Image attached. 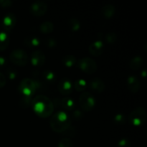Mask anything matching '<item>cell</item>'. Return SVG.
Returning a JSON list of instances; mask_svg holds the SVG:
<instances>
[{
    "label": "cell",
    "instance_id": "1f68e13d",
    "mask_svg": "<svg viewBox=\"0 0 147 147\" xmlns=\"http://www.w3.org/2000/svg\"><path fill=\"white\" fill-rule=\"evenodd\" d=\"M45 44L48 47H55L57 45V42H56V40H55V39L48 38L46 40Z\"/></svg>",
    "mask_w": 147,
    "mask_h": 147
},
{
    "label": "cell",
    "instance_id": "f1b7e54d",
    "mask_svg": "<svg viewBox=\"0 0 147 147\" xmlns=\"http://www.w3.org/2000/svg\"><path fill=\"white\" fill-rule=\"evenodd\" d=\"M7 75L10 80H13L14 79H15L17 78V73L13 68H8L7 70Z\"/></svg>",
    "mask_w": 147,
    "mask_h": 147
},
{
    "label": "cell",
    "instance_id": "e575fe53",
    "mask_svg": "<svg viewBox=\"0 0 147 147\" xmlns=\"http://www.w3.org/2000/svg\"><path fill=\"white\" fill-rule=\"evenodd\" d=\"M6 63H7V60H6L5 57L0 56V67H3L5 65Z\"/></svg>",
    "mask_w": 147,
    "mask_h": 147
},
{
    "label": "cell",
    "instance_id": "5b68a950",
    "mask_svg": "<svg viewBox=\"0 0 147 147\" xmlns=\"http://www.w3.org/2000/svg\"><path fill=\"white\" fill-rule=\"evenodd\" d=\"M96 100L94 96L88 92H84L79 98V105L84 111H91L96 106Z\"/></svg>",
    "mask_w": 147,
    "mask_h": 147
},
{
    "label": "cell",
    "instance_id": "7a4b0ae2",
    "mask_svg": "<svg viewBox=\"0 0 147 147\" xmlns=\"http://www.w3.org/2000/svg\"><path fill=\"white\" fill-rule=\"evenodd\" d=\"M50 125L53 131L63 133L71 126V118L66 112L60 111L53 115L50 119Z\"/></svg>",
    "mask_w": 147,
    "mask_h": 147
},
{
    "label": "cell",
    "instance_id": "ba28073f",
    "mask_svg": "<svg viewBox=\"0 0 147 147\" xmlns=\"http://www.w3.org/2000/svg\"><path fill=\"white\" fill-rule=\"evenodd\" d=\"M47 11V5L45 2L42 1H37L31 4L30 11L34 17H42L45 15Z\"/></svg>",
    "mask_w": 147,
    "mask_h": 147
},
{
    "label": "cell",
    "instance_id": "603a6c76",
    "mask_svg": "<svg viewBox=\"0 0 147 147\" xmlns=\"http://www.w3.org/2000/svg\"><path fill=\"white\" fill-rule=\"evenodd\" d=\"M69 27L73 32L78 31L80 29V22L77 18L73 17L69 21Z\"/></svg>",
    "mask_w": 147,
    "mask_h": 147
},
{
    "label": "cell",
    "instance_id": "8992f818",
    "mask_svg": "<svg viewBox=\"0 0 147 147\" xmlns=\"http://www.w3.org/2000/svg\"><path fill=\"white\" fill-rule=\"evenodd\" d=\"M9 60L17 66H25L28 62V55L24 50L16 49L10 53Z\"/></svg>",
    "mask_w": 147,
    "mask_h": 147
},
{
    "label": "cell",
    "instance_id": "d4e9b609",
    "mask_svg": "<svg viewBox=\"0 0 147 147\" xmlns=\"http://www.w3.org/2000/svg\"><path fill=\"white\" fill-rule=\"evenodd\" d=\"M32 97H30V96H22L20 100V106L24 108V109L30 107L32 106Z\"/></svg>",
    "mask_w": 147,
    "mask_h": 147
},
{
    "label": "cell",
    "instance_id": "9c48e42d",
    "mask_svg": "<svg viewBox=\"0 0 147 147\" xmlns=\"http://www.w3.org/2000/svg\"><path fill=\"white\" fill-rule=\"evenodd\" d=\"M16 22H17V19H16L15 14L13 13H8L7 14H6L2 20L4 32L7 33L11 31L15 26Z\"/></svg>",
    "mask_w": 147,
    "mask_h": 147
},
{
    "label": "cell",
    "instance_id": "30bf717a",
    "mask_svg": "<svg viewBox=\"0 0 147 147\" xmlns=\"http://www.w3.org/2000/svg\"><path fill=\"white\" fill-rule=\"evenodd\" d=\"M30 61L32 65L35 67L42 66L46 61L45 55L41 50H35L31 54Z\"/></svg>",
    "mask_w": 147,
    "mask_h": 147
},
{
    "label": "cell",
    "instance_id": "2e32d148",
    "mask_svg": "<svg viewBox=\"0 0 147 147\" xmlns=\"http://www.w3.org/2000/svg\"><path fill=\"white\" fill-rule=\"evenodd\" d=\"M144 64V59L141 56H135L129 62V67L131 70H137L142 67Z\"/></svg>",
    "mask_w": 147,
    "mask_h": 147
},
{
    "label": "cell",
    "instance_id": "836d02e7",
    "mask_svg": "<svg viewBox=\"0 0 147 147\" xmlns=\"http://www.w3.org/2000/svg\"><path fill=\"white\" fill-rule=\"evenodd\" d=\"M7 83V78L2 73L0 72V88L4 87Z\"/></svg>",
    "mask_w": 147,
    "mask_h": 147
},
{
    "label": "cell",
    "instance_id": "d6a6232c",
    "mask_svg": "<svg viewBox=\"0 0 147 147\" xmlns=\"http://www.w3.org/2000/svg\"><path fill=\"white\" fill-rule=\"evenodd\" d=\"M83 114L80 111L76 110L73 111V118L75 119V120H80L83 118Z\"/></svg>",
    "mask_w": 147,
    "mask_h": 147
},
{
    "label": "cell",
    "instance_id": "52a82bcc",
    "mask_svg": "<svg viewBox=\"0 0 147 147\" xmlns=\"http://www.w3.org/2000/svg\"><path fill=\"white\" fill-rule=\"evenodd\" d=\"M78 67L80 70L88 74H93L96 73L98 69L96 62L88 57L80 58L78 63Z\"/></svg>",
    "mask_w": 147,
    "mask_h": 147
},
{
    "label": "cell",
    "instance_id": "83f0119b",
    "mask_svg": "<svg viewBox=\"0 0 147 147\" xmlns=\"http://www.w3.org/2000/svg\"><path fill=\"white\" fill-rule=\"evenodd\" d=\"M57 147H73V143L68 138H63L59 142Z\"/></svg>",
    "mask_w": 147,
    "mask_h": 147
},
{
    "label": "cell",
    "instance_id": "d6986e66",
    "mask_svg": "<svg viewBox=\"0 0 147 147\" xmlns=\"http://www.w3.org/2000/svg\"><path fill=\"white\" fill-rule=\"evenodd\" d=\"M40 43V40L38 37H34V36H30V37H26L24 40V45L27 47H36L39 46Z\"/></svg>",
    "mask_w": 147,
    "mask_h": 147
},
{
    "label": "cell",
    "instance_id": "484cf974",
    "mask_svg": "<svg viewBox=\"0 0 147 147\" xmlns=\"http://www.w3.org/2000/svg\"><path fill=\"white\" fill-rule=\"evenodd\" d=\"M105 40L109 44H113L116 42L118 40V36L114 32H109L106 35Z\"/></svg>",
    "mask_w": 147,
    "mask_h": 147
},
{
    "label": "cell",
    "instance_id": "ffe728a7",
    "mask_svg": "<svg viewBox=\"0 0 147 147\" xmlns=\"http://www.w3.org/2000/svg\"><path fill=\"white\" fill-rule=\"evenodd\" d=\"M40 30L43 34H50L54 30V24L50 21H45L40 24Z\"/></svg>",
    "mask_w": 147,
    "mask_h": 147
},
{
    "label": "cell",
    "instance_id": "3957f363",
    "mask_svg": "<svg viewBox=\"0 0 147 147\" xmlns=\"http://www.w3.org/2000/svg\"><path fill=\"white\" fill-rule=\"evenodd\" d=\"M37 83L36 80L31 78H24L20 83L18 90L22 96L32 97L37 90Z\"/></svg>",
    "mask_w": 147,
    "mask_h": 147
},
{
    "label": "cell",
    "instance_id": "277c9868",
    "mask_svg": "<svg viewBox=\"0 0 147 147\" xmlns=\"http://www.w3.org/2000/svg\"><path fill=\"white\" fill-rule=\"evenodd\" d=\"M146 120V112L143 107L133 109L129 114V122L134 126H142Z\"/></svg>",
    "mask_w": 147,
    "mask_h": 147
},
{
    "label": "cell",
    "instance_id": "f546056e",
    "mask_svg": "<svg viewBox=\"0 0 147 147\" xmlns=\"http://www.w3.org/2000/svg\"><path fill=\"white\" fill-rule=\"evenodd\" d=\"M118 147H131V142L126 139H122L118 142Z\"/></svg>",
    "mask_w": 147,
    "mask_h": 147
},
{
    "label": "cell",
    "instance_id": "6da1fadb",
    "mask_svg": "<svg viewBox=\"0 0 147 147\" xmlns=\"http://www.w3.org/2000/svg\"><path fill=\"white\" fill-rule=\"evenodd\" d=\"M31 106L37 116L44 119L53 114L55 107L53 102L44 95H39L34 98Z\"/></svg>",
    "mask_w": 147,
    "mask_h": 147
},
{
    "label": "cell",
    "instance_id": "4fadbf2b",
    "mask_svg": "<svg viewBox=\"0 0 147 147\" xmlns=\"http://www.w3.org/2000/svg\"><path fill=\"white\" fill-rule=\"evenodd\" d=\"M127 86L131 93H136L140 90L141 82L136 76H131L127 78Z\"/></svg>",
    "mask_w": 147,
    "mask_h": 147
},
{
    "label": "cell",
    "instance_id": "4dcf8cb0",
    "mask_svg": "<svg viewBox=\"0 0 147 147\" xmlns=\"http://www.w3.org/2000/svg\"><path fill=\"white\" fill-rule=\"evenodd\" d=\"M13 4V1L11 0H0V7L7 8L11 7Z\"/></svg>",
    "mask_w": 147,
    "mask_h": 147
},
{
    "label": "cell",
    "instance_id": "4316f807",
    "mask_svg": "<svg viewBox=\"0 0 147 147\" xmlns=\"http://www.w3.org/2000/svg\"><path fill=\"white\" fill-rule=\"evenodd\" d=\"M113 120H114L115 123H116L117 125H123L126 123V116H124L122 113H118L113 118Z\"/></svg>",
    "mask_w": 147,
    "mask_h": 147
},
{
    "label": "cell",
    "instance_id": "ac0fdd59",
    "mask_svg": "<svg viewBox=\"0 0 147 147\" xmlns=\"http://www.w3.org/2000/svg\"><path fill=\"white\" fill-rule=\"evenodd\" d=\"M9 44V37L4 31L0 32V51L7 50Z\"/></svg>",
    "mask_w": 147,
    "mask_h": 147
},
{
    "label": "cell",
    "instance_id": "8fae6325",
    "mask_svg": "<svg viewBox=\"0 0 147 147\" xmlns=\"http://www.w3.org/2000/svg\"><path fill=\"white\" fill-rule=\"evenodd\" d=\"M58 90L63 96H68L73 92V86L68 78H63L58 83Z\"/></svg>",
    "mask_w": 147,
    "mask_h": 147
},
{
    "label": "cell",
    "instance_id": "cb8c5ba5",
    "mask_svg": "<svg viewBox=\"0 0 147 147\" xmlns=\"http://www.w3.org/2000/svg\"><path fill=\"white\" fill-rule=\"evenodd\" d=\"M43 78L47 82L53 83L56 79V76L55 73L52 71V70H46L43 72Z\"/></svg>",
    "mask_w": 147,
    "mask_h": 147
},
{
    "label": "cell",
    "instance_id": "7402d4cb",
    "mask_svg": "<svg viewBox=\"0 0 147 147\" xmlns=\"http://www.w3.org/2000/svg\"><path fill=\"white\" fill-rule=\"evenodd\" d=\"M87 83H86V80L84 79H78L75 81L74 83V88L77 91L83 92L87 88Z\"/></svg>",
    "mask_w": 147,
    "mask_h": 147
},
{
    "label": "cell",
    "instance_id": "5bb4252c",
    "mask_svg": "<svg viewBox=\"0 0 147 147\" xmlns=\"http://www.w3.org/2000/svg\"><path fill=\"white\" fill-rule=\"evenodd\" d=\"M89 87L92 90L98 93H103L106 88L104 82L99 78H94L91 79L89 83Z\"/></svg>",
    "mask_w": 147,
    "mask_h": 147
},
{
    "label": "cell",
    "instance_id": "7c38bea8",
    "mask_svg": "<svg viewBox=\"0 0 147 147\" xmlns=\"http://www.w3.org/2000/svg\"><path fill=\"white\" fill-rule=\"evenodd\" d=\"M104 50V44L101 40H96L89 45L88 51L91 55L100 56Z\"/></svg>",
    "mask_w": 147,
    "mask_h": 147
},
{
    "label": "cell",
    "instance_id": "74e56055",
    "mask_svg": "<svg viewBox=\"0 0 147 147\" xmlns=\"http://www.w3.org/2000/svg\"><path fill=\"white\" fill-rule=\"evenodd\" d=\"M0 28H1V26H0Z\"/></svg>",
    "mask_w": 147,
    "mask_h": 147
},
{
    "label": "cell",
    "instance_id": "d590c367",
    "mask_svg": "<svg viewBox=\"0 0 147 147\" xmlns=\"http://www.w3.org/2000/svg\"><path fill=\"white\" fill-rule=\"evenodd\" d=\"M142 75L143 77H145L146 75V70H144L143 71H142Z\"/></svg>",
    "mask_w": 147,
    "mask_h": 147
},
{
    "label": "cell",
    "instance_id": "44dd1931",
    "mask_svg": "<svg viewBox=\"0 0 147 147\" xmlns=\"http://www.w3.org/2000/svg\"><path fill=\"white\" fill-rule=\"evenodd\" d=\"M76 62H77V59L74 55H67L62 59V63L67 67H73L74 65H76Z\"/></svg>",
    "mask_w": 147,
    "mask_h": 147
},
{
    "label": "cell",
    "instance_id": "e0dca14e",
    "mask_svg": "<svg viewBox=\"0 0 147 147\" xmlns=\"http://www.w3.org/2000/svg\"><path fill=\"white\" fill-rule=\"evenodd\" d=\"M60 106L66 111H72L75 109L76 103L70 97H65L60 99Z\"/></svg>",
    "mask_w": 147,
    "mask_h": 147
},
{
    "label": "cell",
    "instance_id": "9a60e30c",
    "mask_svg": "<svg viewBox=\"0 0 147 147\" xmlns=\"http://www.w3.org/2000/svg\"><path fill=\"white\" fill-rule=\"evenodd\" d=\"M101 13L106 19H111L116 13V7L111 4H106L101 9Z\"/></svg>",
    "mask_w": 147,
    "mask_h": 147
},
{
    "label": "cell",
    "instance_id": "8d00e7d4",
    "mask_svg": "<svg viewBox=\"0 0 147 147\" xmlns=\"http://www.w3.org/2000/svg\"><path fill=\"white\" fill-rule=\"evenodd\" d=\"M141 147H145V146H141Z\"/></svg>",
    "mask_w": 147,
    "mask_h": 147
}]
</instances>
